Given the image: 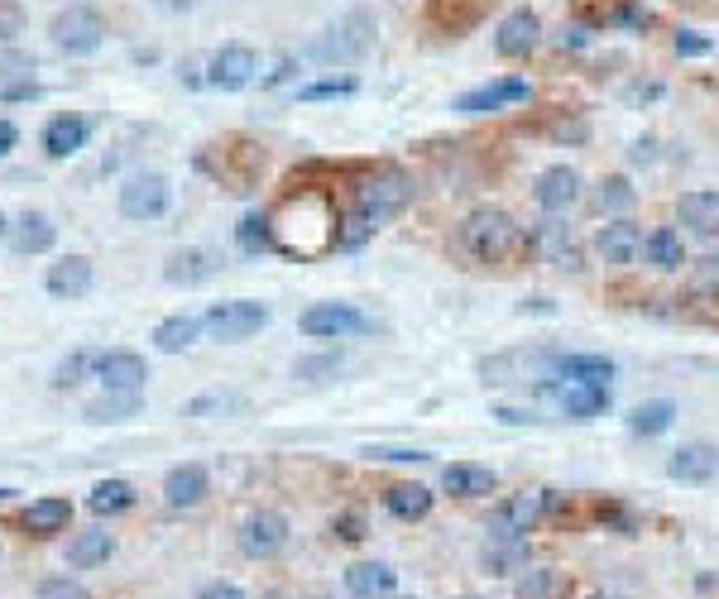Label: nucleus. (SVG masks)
I'll return each mask as SVG.
<instances>
[{"mask_svg": "<svg viewBox=\"0 0 719 599\" xmlns=\"http://www.w3.org/2000/svg\"><path fill=\"white\" fill-rule=\"evenodd\" d=\"M269 231H273V249L298 259H312L322 249H336V216L322 192L302 188L293 197H283L279 212H269Z\"/></svg>", "mask_w": 719, "mask_h": 599, "instance_id": "f257e3e1", "label": "nucleus"}, {"mask_svg": "<svg viewBox=\"0 0 719 599\" xmlns=\"http://www.w3.org/2000/svg\"><path fill=\"white\" fill-rule=\"evenodd\" d=\"M461 245L470 259L480 264H504L523 255V245H528V235H523V226L508 212H500V206H480V212L465 216L461 226Z\"/></svg>", "mask_w": 719, "mask_h": 599, "instance_id": "f03ea898", "label": "nucleus"}, {"mask_svg": "<svg viewBox=\"0 0 719 599\" xmlns=\"http://www.w3.org/2000/svg\"><path fill=\"white\" fill-rule=\"evenodd\" d=\"M369 44H375V15H365V10H355V15H345L336 20L331 30L316 39V58L322 63H355V58H365Z\"/></svg>", "mask_w": 719, "mask_h": 599, "instance_id": "7ed1b4c3", "label": "nucleus"}, {"mask_svg": "<svg viewBox=\"0 0 719 599\" xmlns=\"http://www.w3.org/2000/svg\"><path fill=\"white\" fill-rule=\"evenodd\" d=\"M547 504H551V490L514 494V499H504V504H494V513H490V537L494 542H523L537 523H543Z\"/></svg>", "mask_w": 719, "mask_h": 599, "instance_id": "20e7f679", "label": "nucleus"}, {"mask_svg": "<svg viewBox=\"0 0 719 599\" xmlns=\"http://www.w3.org/2000/svg\"><path fill=\"white\" fill-rule=\"evenodd\" d=\"M202 327L212 331V341H245L255 331L269 327V308L265 302H250V298H230V302H216L212 312L202 317Z\"/></svg>", "mask_w": 719, "mask_h": 599, "instance_id": "39448f33", "label": "nucleus"}, {"mask_svg": "<svg viewBox=\"0 0 719 599\" xmlns=\"http://www.w3.org/2000/svg\"><path fill=\"white\" fill-rule=\"evenodd\" d=\"M298 327H302V336H312V341H345V336L369 331V317L351 308V302H312V308L298 317Z\"/></svg>", "mask_w": 719, "mask_h": 599, "instance_id": "423d86ee", "label": "nucleus"}, {"mask_svg": "<svg viewBox=\"0 0 719 599\" xmlns=\"http://www.w3.org/2000/svg\"><path fill=\"white\" fill-rule=\"evenodd\" d=\"M49 34H53V44L67 49V53H92V49H101L106 24H101V15H96L92 6H67V10L53 15Z\"/></svg>", "mask_w": 719, "mask_h": 599, "instance_id": "0eeeda50", "label": "nucleus"}, {"mask_svg": "<svg viewBox=\"0 0 719 599\" xmlns=\"http://www.w3.org/2000/svg\"><path fill=\"white\" fill-rule=\"evenodd\" d=\"M408 197H412V183H408V178H404V173H394V169H384V173H375L365 188H360L355 206L379 226V221H389V216L404 212Z\"/></svg>", "mask_w": 719, "mask_h": 599, "instance_id": "6e6552de", "label": "nucleus"}, {"mask_svg": "<svg viewBox=\"0 0 719 599\" xmlns=\"http://www.w3.org/2000/svg\"><path fill=\"white\" fill-rule=\"evenodd\" d=\"M169 212V178L163 173H135L120 188V216L126 221H159Z\"/></svg>", "mask_w": 719, "mask_h": 599, "instance_id": "1a4fd4ad", "label": "nucleus"}, {"mask_svg": "<svg viewBox=\"0 0 719 599\" xmlns=\"http://www.w3.org/2000/svg\"><path fill=\"white\" fill-rule=\"evenodd\" d=\"M283 547H288V518L283 513L259 509L240 523V552L250 556V561H273Z\"/></svg>", "mask_w": 719, "mask_h": 599, "instance_id": "9d476101", "label": "nucleus"}, {"mask_svg": "<svg viewBox=\"0 0 719 599\" xmlns=\"http://www.w3.org/2000/svg\"><path fill=\"white\" fill-rule=\"evenodd\" d=\"M255 73H259V58H255L250 44H226V49L212 53V63H206V82L221 92H245L255 82Z\"/></svg>", "mask_w": 719, "mask_h": 599, "instance_id": "9b49d317", "label": "nucleus"}, {"mask_svg": "<svg viewBox=\"0 0 719 599\" xmlns=\"http://www.w3.org/2000/svg\"><path fill=\"white\" fill-rule=\"evenodd\" d=\"M537 44H543V20H537V10H528V6L508 10L500 20V30H494V49H500L504 58H528Z\"/></svg>", "mask_w": 719, "mask_h": 599, "instance_id": "f8f14e48", "label": "nucleus"}, {"mask_svg": "<svg viewBox=\"0 0 719 599\" xmlns=\"http://www.w3.org/2000/svg\"><path fill=\"white\" fill-rule=\"evenodd\" d=\"M528 96H533V87L523 77H494V82H485V87L465 92L461 101H455V110H461V116H490V110L518 106V101H528Z\"/></svg>", "mask_w": 719, "mask_h": 599, "instance_id": "ddd939ff", "label": "nucleus"}, {"mask_svg": "<svg viewBox=\"0 0 719 599\" xmlns=\"http://www.w3.org/2000/svg\"><path fill=\"white\" fill-rule=\"evenodd\" d=\"M594 249H600V259L610 264V269H629V264L643 259V231L633 226V221H604L600 235H594Z\"/></svg>", "mask_w": 719, "mask_h": 599, "instance_id": "4468645a", "label": "nucleus"}, {"mask_svg": "<svg viewBox=\"0 0 719 599\" xmlns=\"http://www.w3.org/2000/svg\"><path fill=\"white\" fill-rule=\"evenodd\" d=\"M92 374L106 388H144L149 365H144V355H135V351H101L92 360Z\"/></svg>", "mask_w": 719, "mask_h": 599, "instance_id": "2eb2a0df", "label": "nucleus"}, {"mask_svg": "<svg viewBox=\"0 0 719 599\" xmlns=\"http://www.w3.org/2000/svg\"><path fill=\"white\" fill-rule=\"evenodd\" d=\"M667 475L682 480V484H705V480H715V475H719V451H715L710 441H686L682 451H672Z\"/></svg>", "mask_w": 719, "mask_h": 599, "instance_id": "dca6fc26", "label": "nucleus"}, {"mask_svg": "<svg viewBox=\"0 0 719 599\" xmlns=\"http://www.w3.org/2000/svg\"><path fill=\"white\" fill-rule=\"evenodd\" d=\"M533 197H537V206H543V212H566V206L580 202V173L566 169V163H551L547 173H537Z\"/></svg>", "mask_w": 719, "mask_h": 599, "instance_id": "f3484780", "label": "nucleus"}, {"mask_svg": "<svg viewBox=\"0 0 719 599\" xmlns=\"http://www.w3.org/2000/svg\"><path fill=\"white\" fill-rule=\"evenodd\" d=\"M557 408L571 417V422H594V417L610 413V388H600V384H566V388H557Z\"/></svg>", "mask_w": 719, "mask_h": 599, "instance_id": "a211bd4d", "label": "nucleus"}, {"mask_svg": "<svg viewBox=\"0 0 719 599\" xmlns=\"http://www.w3.org/2000/svg\"><path fill=\"white\" fill-rule=\"evenodd\" d=\"M92 259L87 255H67L58 264H49V278H44V288L53 292V298H82V292H92Z\"/></svg>", "mask_w": 719, "mask_h": 599, "instance_id": "6ab92c4d", "label": "nucleus"}, {"mask_svg": "<svg viewBox=\"0 0 719 599\" xmlns=\"http://www.w3.org/2000/svg\"><path fill=\"white\" fill-rule=\"evenodd\" d=\"M216 269H221V259L212 255V249H178V255H169V264H163V278L178 284V288H197Z\"/></svg>", "mask_w": 719, "mask_h": 599, "instance_id": "aec40b11", "label": "nucleus"}, {"mask_svg": "<svg viewBox=\"0 0 719 599\" xmlns=\"http://www.w3.org/2000/svg\"><path fill=\"white\" fill-rule=\"evenodd\" d=\"M551 374L566 384H600V388H610L614 379V360H604V355H557L551 360Z\"/></svg>", "mask_w": 719, "mask_h": 599, "instance_id": "412c9836", "label": "nucleus"}, {"mask_svg": "<svg viewBox=\"0 0 719 599\" xmlns=\"http://www.w3.org/2000/svg\"><path fill=\"white\" fill-rule=\"evenodd\" d=\"M345 585H351L355 599H389L398 590V570L384 561H355L345 570Z\"/></svg>", "mask_w": 719, "mask_h": 599, "instance_id": "4be33fe9", "label": "nucleus"}, {"mask_svg": "<svg viewBox=\"0 0 719 599\" xmlns=\"http://www.w3.org/2000/svg\"><path fill=\"white\" fill-rule=\"evenodd\" d=\"M494 484H500V475H494L490 466H470V461H461V466H447V470H441V490L455 494V499H485V494H494Z\"/></svg>", "mask_w": 719, "mask_h": 599, "instance_id": "5701e85b", "label": "nucleus"}, {"mask_svg": "<svg viewBox=\"0 0 719 599\" xmlns=\"http://www.w3.org/2000/svg\"><path fill=\"white\" fill-rule=\"evenodd\" d=\"M87 135H92V125L82 116H53L44 125V154L49 159H73L77 149L87 145Z\"/></svg>", "mask_w": 719, "mask_h": 599, "instance_id": "b1692460", "label": "nucleus"}, {"mask_svg": "<svg viewBox=\"0 0 719 599\" xmlns=\"http://www.w3.org/2000/svg\"><path fill=\"white\" fill-rule=\"evenodd\" d=\"M206 490H212V480H206L202 466H178L169 470V480H163V499H169V509H197Z\"/></svg>", "mask_w": 719, "mask_h": 599, "instance_id": "393cba45", "label": "nucleus"}, {"mask_svg": "<svg viewBox=\"0 0 719 599\" xmlns=\"http://www.w3.org/2000/svg\"><path fill=\"white\" fill-rule=\"evenodd\" d=\"M202 317H192V312H178V317H163V322L154 327V345L163 355H183L187 345H197L202 336Z\"/></svg>", "mask_w": 719, "mask_h": 599, "instance_id": "a878e982", "label": "nucleus"}, {"mask_svg": "<svg viewBox=\"0 0 719 599\" xmlns=\"http://www.w3.org/2000/svg\"><path fill=\"white\" fill-rule=\"evenodd\" d=\"M67 523H73V504H67V499H34V504L24 509V533L30 537H53V533H63Z\"/></svg>", "mask_w": 719, "mask_h": 599, "instance_id": "bb28decb", "label": "nucleus"}, {"mask_svg": "<svg viewBox=\"0 0 719 599\" xmlns=\"http://www.w3.org/2000/svg\"><path fill=\"white\" fill-rule=\"evenodd\" d=\"M432 490L427 484H389L384 490V509L394 513V518H404V523H418V518H427L432 513Z\"/></svg>", "mask_w": 719, "mask_h": 599, "instance_id": "cd10ccee", "label": "nucleus"}, {"mask_svg": "<svg viewBox=\"0 0 719 599\" xmlns=\"http://www.w3.org/2000/svg\"><path fill=\"white\" fill-rule=\"evenodd\" d=\"M140 408H144L140 388H106V398H92L82 413H87V422H126Z\"/></svg>", "mask_w": 719, "mask_h": 599, "instance_id": "c85d7f7f", "label": "nucleus"}, {"mask_svg": "<svg viewBox=\"0 0 719 599\" xmlns=\"http://www.w3.org/2000/svg\"><path fill=\"white\" fill-rule=\"evenodd\" d=\"M432 24L447 34H465L470 24H480V15H485V0H432Z\"/></svg>", "mask_w": 719, "mask_h": 599, "instance_id": "c756f323", "label": "nucleus"}, {"mask_svg": "<svg viewBox=\"0 0 719 599\" xmlns=\"http://www.w3.org/2000/svg\"><path fill=\"white\" fill-rule=\"evenodd\" d=\"M676 212L696 235H719V192H686Z\"/></svg>", "mask_w": 719, "mask_h": 599, "instance_id": "7c9ffc66", "label": "nucleus"}, {"mask_svg": "<svg viewBox=\"0 0 719 599\" xmlns=\"http://www.w3.org/2000/svg\"><path fill=\"white\" fill-rule=\"evenodd\" d=\"M643 249H647V264H653V269H662V274H676L686 264V245H682V235H676L672 226H657L643 240Z\"/></svg>", "mask_w": 719, "mask_h": 599, "instance_id": "2f4dec72", "label": "nucleus"}, {"mask_svg": "<svg viewBox=\"0 0 719 599\" xmlns=\"http://www.w3.org/2000/svg\"><path fill=\"white\" fill-rule=\"evenodd\" d=\"M135 484L130 480H101L96 490L87 494V509L96 513V518H110V513H126V509H135Z\"/></svg>", "mask_w": 719, "mask_h": 599, "instance_id": "473e14b6", "label": "nucleus"}, {"mask_svg": "<svg viewBox=\"0 0 719 599\" xmlns=\"http://www.w3.org/2000/svg\"><path fill=\"white\" fill-rule=\"evenodd\" d=\"M676 422V403L672 398H653V403H638L629 417V431L633 437H662Z\"/></svg>", "mask_w": 719, "mask_h": 599, "instance_id": "72a5a7b5", "label": "nucleus"}, {"mask_svg": "<svg viewBox=\"0 0 719 599\" xmlns=\"http://www.w3.org/2000/svg\"><path fill=\"white\" fill-rule=\"evenodd\" d=\"M110 552H116V537L110 533H77L67 542V566H77V570L101 566V561H110Z\"/></svg>", "mask_w": 719, "mask_h": 599, "instance_id": "f704fd0d", "label": "nucleus"}, {"mask_svg": "<svg viewBox=\"0 0 719 599\" xmlns=\"http://www.w3.org/2000/svg\"><path fill=\"white\" fill-rule=\"evenodd\" d=\"M53 240H58V226H53L49 216H39V212L24 216L20 231H15V249H20V255H44V249H53Z\"/></svg>", "mask_w": 719, "mask_h": 599, "instance_id": "c9c22d12", "label": "nucleus"}, {"mask_svg": "<svg viewBox=\"0 0 719 599\" xmlns=\"http://www.w3.org/2000/svg\"><path fill=\"white\" fill-rule=\"evenodd\" d=\"M566 595V576L551 566H533L518 580V599H561Z\"/></svg>", "mask_w": 719, "mask_h": 599, "instance_id": "e433bc0d", "label": "nucleus"}, {"mask_svg": "<svg viewBox=\"0 0 719 599\" xmlns=\"http://www.w3.org/2000/svg\"><path fill=\"white\" fill-rule=\"evenodd\" d=\"M369 235H375V221L360 212V206H351V212L336 221V249H360Z\"/></svg>", "mask_w": 719, "mask_h": 599, "instance_id": "4c0bfd02", "label": "nucleus"}, {"mask_svg": "<svg viewBox=\"0 0 719 599\" xmlns=\"http://www.w3.org/2000/svg\"><path fill=\"white\" fill-rule=\"evenodd\" d=\"M235 240H240V249H250V255H259V249H273L269 216H245L240 231H235Z\"/></svg>", "mask_w": 719, "mask_h": 599, "instance_id": "58836bf2", "label": "nucleus"}, {"mask_svg": "<svg viewBox=\"0 0 719 599\" xmlns=\"http://www.w3.org/2000/svg\"><path fill=\"white\" fill-rule=\"evenodd\" d=\"M92 360H96L92 351H73L58 370H53V388H77V384H82V374L92 370Z\"/></svg>", "mask_w": 719, "mask_h": 599, "instance_id": "ea45409f", "label": "nucleus"}, {"mask_svg": "<svg viewBox=\"0 0 719 599\" xmlns=\"http://www.w3.org/2000/svg\"><path fill=\"white\" fill-rule=\"evenodd\" d=\"M629 202H633V188L624 178H604L600 192H594V206H600V212H624Z\"/></svg>", "mask_w": 719, "mask_h": 599, "instance_id": "a19ab883", "label": "nucleus"}, {"mask_svg": "<svg viewBox=\"0 0 719 599\" xmlns=\"http://www.w3.org/2000/svg\"><path fill=\"white\" fill-rule=\"evenodd\" d=\"M302 101H331V96H355V77H322L312 82V87L298 92Z\"/></svg>", "mask_w": 719, "mask_h": 599, "instance_id": "79ce46f5", "label": "nucleus"}, {"mask_svg": "<svg viewBox=\"0 0 719 599\" xmlns=\"http://www.w3.org/2000/svg\"><path fill=\"white\" fill-rule=\"evenodd\" d=\"M245 403L235 398V394H202V398H192L187 403V417H206V413H240Z\"/></svg>", "mask_w": 719, "mask_h": 599, "instance_id": "37998d69", "label": "nucleus"}, {"mask_svg": "<svg viewBox=\"0 0 719 599\" xmlns=\"http://www.w3.org/2000/svg\"><path fill=\"white\" fill-rule=\"evenodd\" d=\"M39 599H92L87 590H82L77 580H67V576H58V580H44L39 585Z\"/></svg>", "mask_w": 719, "mask_h": 599, "instance_id": "c03bdc74", "label": "nucleus"}, {"mask_svg": "<svg viewBox=\"0 0 719 599\" xmlns=\"http://www.w3.org/2000/svg\"><path fill=\"white\" fill-rule=\"evenodd\" d=\"M676 53H682V58H700V53H710V39L696 30H682L676 34Z\"/></svg>", "mask_w": 719, "mask_h": 599, "instance_id": "a18cd8bd", "label": "nucleus"}, {"mask_svg": "<svg viewBox=\"0 0 719 599\" xmlns=\"http://www.w3.org/2000/svg\"><path fill=\"white\" fill-rule=\"evenodd\" d=\"M197 599H245V590L240 585H230V580H212V585H202Z\"/></svg>", "mask_w": 719, "mask_h": 599, "instance_id": "49530a36", "label": "nucleus"}, {"mask_svg": "<svg viewBox=\"0 0 719 599\" xmlns=\"http://www.w3.org/2000/svg\"><path fill=\"white\" fill-rule=\"evenodd\" d=\"M336 533H341L345 542H360V537H365V523H360V513H345V518H336Z\"/></svg>", "mask_w": 719, "mask_h": 599, "instance_id": "de8ad7c7", "label": "nucleus"}, {"mask_svg": "<svg viewBox=\"0 0 719 599\" xmlns=\"http://www.w3.org/2000/svg\"><path fill=\"white\" fill-rule=\"evenodd\" d=\"M20 30V10L10 0H0V34H15Z\"/></svg>", "mask_w": 719, "mask_h": 599, "instance_id": "09e8293b", "label": "nucleus"}, {"mask_svg": "<svg viewBox=\"0 0 719 599\" xmlns=\"http://www.w3.org/2000/svg\"><path fill=\"white\" fill-rule=\"evenodd\" d=\"M20 145V130H15V120H0V159L10 154V149Z\"/></svg>", "mask_w": 719, "mask_h": 599, "instance_id": "8fccbe9b", "label": "nucleus"}, {"mask_svg": "<svg viewBox=\"0 0 719 599\" xmlns=\"http://www.w3.org/2000/svg\"><path fill=\"white\" fill-rule=\"evenodd\" d=\"M6 231H10V226H6V216H0V235H6Z\"/></svg>", "mask_w": 719, "mask_h": 599, "instance_id": "3c124183", "label": "nucleus"}, {"mask_svg": "<svg viewBox=\"0 0 719 599\" xmlns=\"http://www.w3.org/2000/svg\"><path fill=\"white\" fill-rule=\"evenodd\" d=\"M465 599H475V595H465Z\"/></svg>", "mask_w": 719, "mask_h": 599, "instance_id": "603ef678", "label": "nucleus"}]
</instances>
